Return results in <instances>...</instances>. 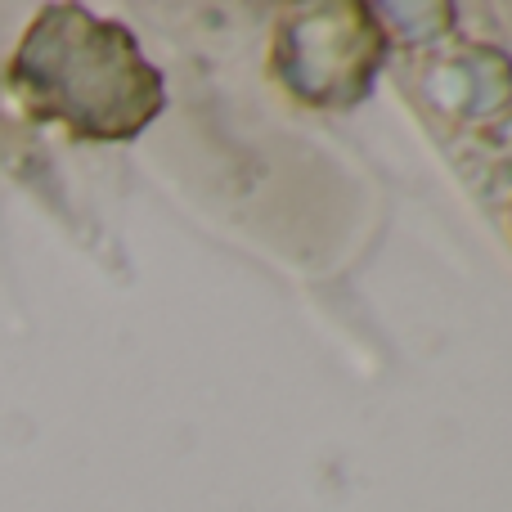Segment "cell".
<instances>
[{
	"instance_id": "cell-1",
	"label": "cell",
	"mask_w": 512,
	"mask_h": 512,
	"mask_svg": "<svg viewBox=\"0 0 512 512\" xmlns=\"http://www.w3.org/2000/svg\"><path fill=\"white\" fill-rule=\"evenodd\" d=\"M9 86L36 122L81 140H131L167 104V81L140 41L77 5L36 14L9 63Z\"/></svg>"
},
{
	"instance_id": "cell-2",
	"label": "cell",
	"mask_w": 512,
	"mask_h": 512,
	"mask_svg": "<svg viewBox=\"0 0 512 512\" xmlns=\"http://www.w3.org/2000/svg\"><path fill=\"white\" fill-rule=\"evenodd\" d=\"M382 63V27L364 5H315L279 27L274 72L306 104L342 108L364 99Z\"/></svg>"
}]
</instances>
